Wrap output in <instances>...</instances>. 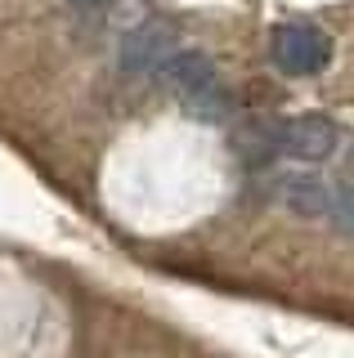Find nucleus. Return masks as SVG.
I'll use <instances>...</instances> for the list:
<instances>
[{
	"instance_id": "1",
	"label": "nucleus",
	"mask_w": 354,
	"mask_h": 358,
	"mask_svg": "<svg viewBox=\"0 0 354 358\" xmlns=\"http://www.w3.org/2000/svg\"><path fill=\"white\" fill-rule=\"evenodd\" d=\"M157 76L171 90V99L184 108V117H193V121H225L229 108H234L215 63L202 50H175Z\"/></svg>"
},
{
	"instance_id": "2",
	"label": "nucleus",
	"mask_w": 354,
	"mask_h": 358,
	"mask_svg": "<svg viewBox=\"0 0 354 358\" xmlns=\"http://www.w3.org/2000/svg\"><path fill=\"white\" fill-rule=\"evenodd\" d=\"M269 59L287 76H318L332 63V36L314 22H278L269 31Z\"/></svg>"
},
{
	"instance_id": "3",
	"label": "nucleus",
	"mask_w": 354,
	"mask_h": 358,
	"mask_svg": "<svg viewBox=\"0 0 354 358\" xmlns=\"http://www.w3.org/2000/svg\"><path fill=\"white\" fill-rule=\"evenodd\" d=\"M274 143L278 152H287L292 162H327L341 143L337 121L323 117V112H301V117H287L278 130H274Z\"/></svg>"
},
{
	"instance_id": "4",
	"label": "nucleus",
	"mask_w": 354,
	"mask_h": 358,
	"mask_svg": "<svg viewBox=\"0 0 354 358\" xmlns=\"http://www.w3.org/2000/svg\"><path fill=\"white\" fill-rule=\"evenodd\" d=\"M171 27L166 22H143L126 36L121 45V72L126 76H148V72H162L166 59H171Z\"/></svg>"
},
{
	"instance_id": "5",
	"label": "nucleus",
	"mask_w": 354,
	"mask_h": 358,
	"mask_svg": "<svg viewBox=\"0 0 354 358\" xmlns=\"http://www.w3.org/2000/svg\"><path fill=\"white\" fill-rule=\"evenodd\" d=\"M283 206L296 210L301 220L332 215V188L318 175H283Z\"/></svg>"
},
{
	"instance_id": "6",
	"label": "nucleus",
	"mask_w": 354,
	"mask_h": 358,
	"mask_svg": "<svg viewBox=\"0 0 354 358\" xmlns=\"http://www.w3.org/2000/svg\"><path fill=\"white\" fill-rule=\"evenodd\" d=\"M332 224L346 238H354V179H346L341 188H332Z\"/></svg>"
},
{
	"instance_id": "7",
	"label": "nucleus",
	"mask_w": 354,
	"mask_h": 358,
	"mask_svg": "<svg viewBox=\"0 0 354 358\" xmlns=\"http://www.w3.org/2000/svg\"><path fill=\"white\" fill-rule=\"evenodd\" d=\"M72 9H81V14H94V9H108L113 0H68Z\"/></svg>"
}]
</instances>
